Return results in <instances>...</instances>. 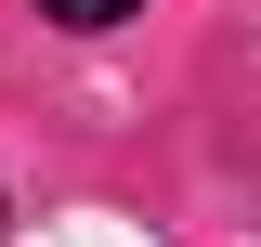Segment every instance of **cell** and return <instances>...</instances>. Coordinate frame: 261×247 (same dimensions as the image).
<instances>
[{
    "instance_id": "6da1fadb",
    "label": "cell",
    "mask_w": 261,
    "mask_h": 247,
    "mask_svg": "<svg viewBox=\"0 0 261 247\" xmlns=\"http://www.w3.org/2000/svg\"><path fill=\"white\" fill-rule=\"evenodd\" d=\"M39 13H53V26H79V39H105V26H130L144 0H39Z\"/></svg>"
}]
</instances>
